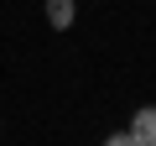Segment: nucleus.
<instances>
[{
	"mask_svg": "<svg viewBox=\"0 0 156 146\" xmlns=\"http://www.w3.org/2000/svg\"><path fill=\"white\" fill-rule=\"evenodd\" d=\"M125 136H130L135 146H156V104H140V110L130 115V125H125Z\"/></svg>",
	"mask_w": 156,
	"mask_h": 146,
	"instance_id": "1",
	"label": "nucleus"
},
{
	"mask_svg": "<svg viewBox=\"0 0 156 146\" xmlns=\"http://www.w3.org/2000/svg\"><path fill=\"white\" fill-rule=\"evenodd\" d=\"M73 16H78L73 0H47V21H52L57 31H68V26H73Z\"/></svg>",
	"mask_w": 156,
	"mask_h": 146,
	"instance_id": "2",
	"label": "nucleus"
},
{
	"mask_svg": "<svg viewBox=\"0 0 156 146\" xmlns=\"http://www.w3.org/2000/svg\"><path fill=\"white\" fill-rule=\"evenodd\" d=\"M104 146H135V141H130L125 130H115V136H104Z\"/></svg>",
	"mask_w": 156,
	"mask_h": 146,
	"instance_id": "3",
	"label": "nucleus"
}]
</instances>
